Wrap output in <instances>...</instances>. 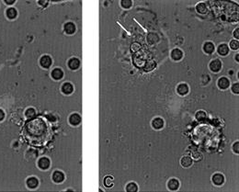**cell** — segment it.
Listing matches in <instances>:
<instances>
[{
  "instance_id": "obj_29",
  "label": "cell",
  "mask_w": 239,
  "mask_h": 192,
  "mask_svg": "<svg viewBox=\"0 0 239 192\" xmlns=\"http://www.w3.org/2000/svg\"><path fill=\"white\" fill-rule=\"evenodd\" d=\"M230 47H231L233 50H237L238 47H239V43H238V41L235 40H233L230 41Z\"/></svg>"
},
{
  "instance_id": "obj_31",
  "label": "cell",
  "mask_w": 239,
  "mask_h": 192,
  "mask_svg": "<svg viewBox=\"0 0 239 192\" xmlns=\"http://www.w3.org/2000/svg\"><path fill=\"white\" fill-rule=\"evenodd\" d=\"M232 91H233V93H235V94H238L239 93V84H238V83H236V84H234L233 85Z\"/></svg>"
},
{
  "instance_id": "obj_9",
  "label": "cell",
  "mask_w": 239,
  "mask_h": 192,
  "mask_svg": "<svg viewBox=\"0 0 239 192\" xmlns=\"http://www.w3.org/2000/svg\"><path fill=\"white\" fill-rule=\"evenodd\" d=\"M69 122H70L71 125H73V126H76V125H78L81 122V117H80V115L76 114V113L72 114L69 117Z\"/></svg>"
},
{
  "instance_id": "obj_8",
  "label": "cell",
  "mask_w": 239,
  "mask_h": 192,
  "mask_svg": "<svg viewBox=\"0 0 239 192\" xmlns=\"http://www.w3.org/2000/svg\"><path fill=\"white\" fill-rule=\"evenodd\" d=\"M152 127L156 130H160L164 127V121L161 118H156L152 121Z\"/></svg>"
},
{
  "instance_id": "obj_3",
  "label": "cell",
  "mask_w": 239,
  "mask_h": 192,
  "mask_svg": "<svg viewBox=\"0 0 239 192\" xmlns=\"http://www.w3.org/2000/svg\"><path fill=\"white\" fill-rule=\"evenodd\" d=\"M210 69L213 73H218L222 69V63L220 60L215 59L210 63Z\"/></svg>"
},
{
  "instance_id": "obj_15",
  "label": "cell",
  "mask_w": 239,
  "mask_h": 192,
  "mask_svg": "<svg viewBox=\"0 0 239 192\" xmlns=\"http://www.w3.org/2000/svg\"><path fill=\"white\" fill-rule=\"evenodd\" d=\"M62 91H63L64 94L69 95L74 91V87L72 84H70V83H64L62 87Z\"/></svg>"
},
{
  "instance_id": "obj_11",
  "label": "cell",
  "mask_w": 239,
  "mask_h": 192,
  "mask_svg": "<svg viewBox=\"0 0 239 192\" xmlns=\"http://www.w3.org/2000/svg\"><path fill=\"white\" fill-rule=\"evenodd\" d=\"M80 66V61L77 58H72L68 61V67L72 70H76Z\"/></svg>"
},
{
  "instance_id": "obj_20",
  "label": "cell",
  "mask_w": 239,
  "mask_h": 192,
  "mask_svg": "<svg viewBox=\"0 0 239 192\" xmlns=\"http://www.w3.org/2000/svg\"><path fill=\"white\" fill-rule=\"evenodd\" d=\"M192 165V159L190 156H184L181 159V165L183 167H190Z\"/></svg>"
},
{
  "instance_id": "obj_10",
  "label": "cell",
  "mask_w": 239,
  "mask_h": 192,
  "mask_svg": "<svg viewBox=\"0 0 239 192\" xmlns=\"http://www.w3.org/2000/svg\"><path fill=\"white\" fill-rule=\"evenodd\" d=\"M53 180L55 183H62L64 180V175L61 171H55L53 174Z\"/></svg>"
},
{
  "instance_id": "obj_21",
  "label": "cell",
  "mask_w": 239,
  "mask_h": 192,
  "mask_svg": "<svg viewBox=\"0 0 239 192\" xmlns=\"http://www.w3.org/2000/svg\"><path fill=\"white\" fill-rule=\"evenodd\" d=\"M156 67V63L155 61H149L146 64V65H144V71L150 72V71L155 69Z\"/></svg>"
},
{
  "instance_id": "obj_22",
  "label": "cell",
  "mask_w": 239,
  "mask_h": 192,
  "mask_svg": "<svg viewBox=\"0 0 239 192\" xmlns=\"http://www.w3.org/2000/svg\"><path fill=\"white\" fill-rule=\"evenodd\" d=\"M17 15H18V12H17V10L15 9V8H13V7L8 8V9L7 10V16L8 19H13L16 18Z\"/></svg>"
},
{
  "instance_id": "obj_7",
  "label": "cell",
  "mask_w": 239,
  "mask_h": 192,
  "mask_svg": "<svg viewBox=\"0 0 239 192\" xmlns=\"http://www.w3.org/2000/svg\"><path fill=\"white\" fill-rule=\"evenodd\" d=\"M167 188L169 190H177L179 188V181L176 178H171L168 182H167Z\"/></svg>"
},
{
  "instance_id": "obj_19",
  "label": "cell",
  "mask_w": 239,
  "mask_h": 192,
  "mask_svg": "<svg viewBox=\"0 0 239 192\" xmlns=\"http://www.w3.org/2000/svg\"><path fill=\"white\" fill-rule=\"evenodd\" d=\"M228 53H229V48H228V46L226 44L223 43V44L219 45V47H218V53L220 55L225 56V55L228 54Z\"/></svg>"
},
{
  "instance_id": "obj_23",
  "label": "cell",
  "mask_w": 239,
  "mask_h": 192,
  "mask_svg": "<svg viewBox=\"0 0 239 192\" xmlns=\"http://www.w3.org/2000/svg\"><path fill=\"white\" fill-rule=\"evenodd\" d=\"M196 9H197V11L201 14H205L208 10V8H207V6L204 3H200L197 5V6H196Z\"/></svg>"
},
{
  "instance_id": "obj_36",
  "label": "cell",
  "mask_w": 239,
  "mask_h": 192,
  "mask_svg": "<svg viewBox=\"0 0 239 192\" xmlns=\"http://www.w3.org/2000/svg\"><path fill=\"white\" fill-rule=\"evenodd\" d=\"M6 3L7 4H13L14 1H13V0H9V1H6Z\"/></svg>"
},
{
  "instance_id": "obj_5",
  "label": "cell",
  "mask_w": 239,
  "mask_h": 192,
  "mask_svg": "<svg viewBox=\"0 0 239 192\" xmlns=\"http://www.w3.org/2000/svg\"><path fill=\"white\" fill-rule=\"evenodd\" d=\"M50 165H51V162L49 160V158L47 157H41V159L38 161V165L41 169H48L50 167Z\"/></svg>"
},
{
  "instance_id": "obj_2",
  "label": "cell",
  "mask_w": 239,
  "mask_h": 192,
  "mask_svg": "<svg viewBox=\"0 0 239 192\" xmlns=\"http://www.w3.org/2000/svg\"><path fill=\"white\" fill-rule=\"evenodd\" d=\"M212 183L216 186H222L225 183V177L220 173H216L211 178Z\"/></svg>"
},
{
  "instance_id": "obj_24",
  "label": "cell",
  "mask_w": 239,
  "mask_h": 192,
  "mask_svg": "<svg viewBox=\"0 0 239 192\" xmlns=\"http://www.w3.org/2000/svg\"><path fill=\"white\" fill-rule=\"evenodd\" d=\"M196 119H197V121H203L207 119V114L202 110L198 111L197 113H196Z\"/></svg>"
},
{
  "instance_id": "obj_33",
  "label": "cell",
  "mask_w": 239,
  "mask_h": 192,
  "mask_svg": "<svg viewBox=\"0 0 239 192\" xmlns=\"http://www.w3.org/2000/svg\"><path fill=\"white\" fill-rule=\"evenodd\" d=\"M238 147H239V143L238 141H236L235 144H234V145H233V151L235 152V153H236V154H238Z\"/></svg>"
},
{
  "instance_id": "obj_26",
  "label": "cell",
  "mask_w": 239,
  "mask_h": 192,
  "mask_svg": "<svg viewBox=\"0 0 239 192\" xmlns=\"http://www.w3.org/2000/svg\"><path fill=\"white\" fill-rule=\"evenodd\" d=\"M25 115H26V117H27L28 119L35 118V116H36V110H34V108H28V110H26V113H25Z\"/></svg>"
},
{
  "instance_id": "obj_28",
  "label": "cell",
  "mask_w": 239,
  "mask_h": 192,
  "mask_svg": "<svg viewBox=\"0 0 239 192\" xmlns=\"http://www.w3.org/2000/svg\"><path fill=\"white\" fill-rule=\"evenodd\" d=\"M121 5L123 8H130L132 6L133 3H132V1H130V0H123V1H122Z\"/></svg>"
},
{
  "instance_id": "obj_25",
  "label": "cell",
  "mask_w": 239,
  "mask_h": 192,
  "mask_svg": "<svg viewBox=\"0 0 239 192\" xmlns=\"http://www.w3.org/2000/svg\"><path fill=\"white\" fill-rule=\"evenodd\" d=\"M126 190L128 192H136V191L138 190V187H137V185H136L134 182H131V183H129V184L127 185Z\"/></svg>"
},
{
  "instance_id": "obj_30",
  "label": "cell",
  "mask_w": 239,
  "mask_h": 192,
  "mask_svg": "<svg viewBox=\"0 0 239 192\" xmlns=\"http://www.w3.org/2000/svg\"><path fill=\"white\" fill-rule=\"evenodd\" d=\"M140 48H141V45L139 44V43H133V44H132V52L133 53H137L139 50H140Z\"/></svg>"
},
{
  "instance_id": "obj_32",
  "label": "cell",
  "mask_w": 239,
  "mask_h": 192,
  "mask_svg": "<svg viewBox=\"0 0 239 192\" xmlns=\"http://www.w3.org/2000/svg\"><path fill=\"white\" fill-rule=\"evenodd\" d=\"M193 157L195 158V159H201L202 158V155H201V153H199V152H195L194 154H193Z\"/></svg>"
},
{
  "instance_id": "obj_4",
  "label": "cell",
  "mask_w": 239,
  "mask_h": 192,
  "mask_svg": "<svg viewBox=\"0 0 239 192\" xmlns=\"http://www.w3.org/2000/svg\"><path fill=\"white\" fill-rule=\"evenodd\" d=\"M40 64L42 66L43 68H49L51 65L53 64V61H52V58H51L49 55H44L41 58L40 60Z\"/></svg>"
},
{
  "instance_id": "obj_14",
  "label": "cell",
  "mask_w": 239,
  "mask_h": 192,
  "mask_svg": "<svg viewBox=\"0 0 239 192\" xmlns=\"http://www.w3.org/2000/svg\"><path fill=\"white\" fill-rule=\"evenodd\" d=\"M64 30L65 33H67V34H74L75 31V26L74 23L68 22V23H66L64 25Z\"/></svg>"
},
{
  "instance_id": "obj_17",
  "label": "cell",
  "mask_w": 239,
  "mask_h": 192,
  "mask_svg": "<svg viewBox=\"0 0 239 192\" xmlns=\"http://www.w3.org/2000/svg\"><path fill=\"white\" fill-rule=\"evenodd\" d=\"M64 77V72L60 68H55L52 72V77L55 80H60L62 79Z\"/></svg>"
},
{
  "instance_id": "obj_35",
  "label": "cell",
  "mask_w": 239,
  "mask_h": 192,
  "mask_svg": "<svg viewBox=\"0 0 239 192\" xmlns=\"http://www.w3.org/2000/svg\"><path fill=\"white\" fill-rule=\"evenodd\" d=\"M238 29H236L235 30V32H234V36H235V39H238V37H239V35H238Z\"/></svg>"
},
{
  "instance_id": "obj_6",
  "label": "cell",
  "mask_w": 239,
  "mask_h": 192,
  "mask_svg": "<svg viewBox=\"0 0 239 192\" xmlns=\"http://www.w3.org/2000/svg\"><path fill=\"white\" fill-rule=\"evenodd\" d=\"M217 85H218V87L221 88V89H227L230 86V80L226 77H221L218 82H217Z\"/></svg>"
},
{
  "instance_id": "obj_12",
  "label": "cell",
  "mask_w": 239,
  "mask_h": 192,
  "mask_svg": "<svg viewBox=\"0 0 239 192\" xmlns=\"http://www.w3.org/2000/svg\"><path fill=\"white\" fill-rule=\"evenodd\" d=\"M183 57V53L181 50L179 49H174L171 52V58L175 61H179L181 60Z\"/></svg>"
},
{
  "instance_id": "obj_16",
  "label": "cell",
  "mask_w": 239,
  "mask_h": 192,
  "mask_svg": "<svg viewBox=\"0 0 239 192\" xmlns=\"http://www.w3.org/2000/svg\"><path fill=\"white\" fill-rule=\"evenodd\" d=\"M203 51L208 54H211L214 52V45L211 41H207L203 45Z\"/></svg>"
},
{
  "instance_id": "obj_27",
  "label": "cell",
  "mask_w": 239,
  "mask_h": 192,
  "mask_svg": "<svg viewBox=\"0 0 239 192\" xmlns=\"http://www.w3.org/2000/svg\"><path fill=\"white\" fill-rule=\"evenodd\" d=\"M113 178L112 176H107L104 178V185L107 188H112L113 186Z\"/></svg>"
},
{
  "instance_id": "obj_34",
  "label": "cell",
  "mask_w": 239,
  "mask_h": 192,
  "mask_svg": "<svg viewBox=\"0 0 239 192\" xmlns=\"http://www.w3.org/2000/svg\"><path fill=\"white\" fill-rule=\"evenodd\" d=\"M4 118H5V113L2 110H0V121H3Z\"/></svg>"
},
{
  "instance_id": "obj_13",
  "label": "cell",
  "mask_w": 239,
  "mask_h": 192,
  "mask_svg": "<svg viewBox=\"0 0 239 192\" xmlns=\"http://www.w3.org/2000/svg\"><path fill=\"white\" fill-rule=\"evenodd\" d=\"M177 91L180 96H185L189 93V87H188L187 84H180L177 86Z\"/></svg>"
},
{
  "instance_id": "obj_1",
  "label": "cell",
  "mask_w": 239,
  "mask_h": 192,
  "mask_svg": "<svg viewBox=\"0 0 239 192\" xmlns=\"http://www.w3.org/2000/svg\"><path fill=\"white\" fill-rule=\"evenodd\" d=\"M22 134L29 144L36 146L43 145L52 135V130L49 123L44 120L38 117L32 118L25 123Z\"/></svg>"
},
{
  "instance_id": "obj_18",
  "label": "cell",
  "mask_w": 239,
  "mask_h": 192,
  "mask_svg": "<svg viewBox=\"0 0 239 192\" xmlns=\"http://www.w3.org/2000/svg\"><path fill=\"white\" fill-rule=\"evenodd\" d=\"M39 185V181L36 178H30L27 179V186L30 188H35Z\"/></svg>"
}]
</instances>
